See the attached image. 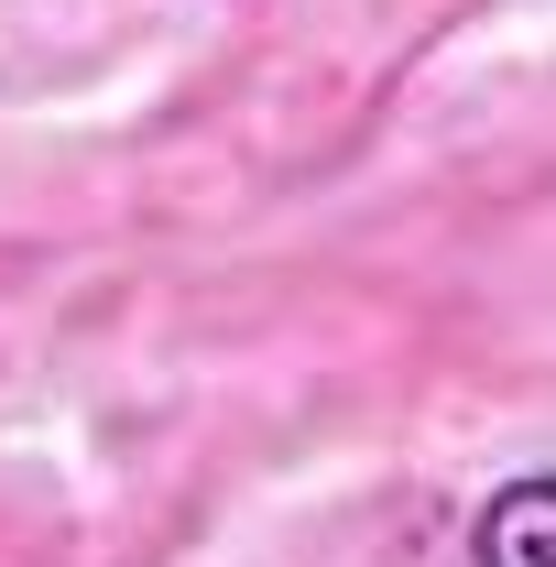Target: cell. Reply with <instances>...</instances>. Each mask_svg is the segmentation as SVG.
Segmentation results:
<instances>
[{
  "label": "cell",
  "mask_w": 556,
  "mask_h": 567,
  "mask_svg": "<svg viewBox=\"0 0 556 567\" xmlns=\"http://www.w3.org/2000/svg\"><path fill=\"white\" fill-rule=\"evenodd\" d=\"M470 567H556V470H524L470 513Z\"/></svg>",
  "instance_id": "cell-1"
}]
</instances>
